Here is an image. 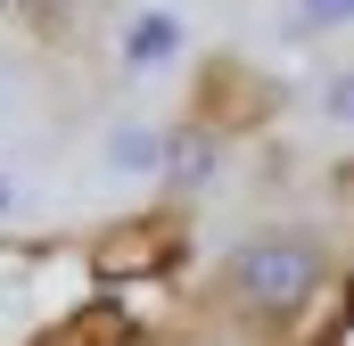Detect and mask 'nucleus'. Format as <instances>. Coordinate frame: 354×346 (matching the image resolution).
I'll use <instances>...</instances> for the list:
<instances>
[{"mask_svg": "<svg viewBox=\"0 0 354 346\" xmlns=\"http://www.w3.org/2000/svg\"><path fill=\"white\" fill-rule=\"evenodd\" d=\"M280 25H288V42H330L354 25V0H280Z\"/></svg>", "mask_w": 354, "mask_h": 346, "instance_id": "obj_4", "label": "nucleus"}, {"mask_svg": "<svg viewBox=\"0 0 354 346\" xmlns=\"http://www.w3.org/2000/svg\"><path fill=\"white\" fill-rule=\"evenodd\" d=\"M17 215H25V181L0 165V223H17Z\"/></svg>", "mask_w": 354, "mask_h": 346, "instance_id": "obj_6", "label": "nucleus"}, {"mask_svg": "<svg viewBox=\"0 0 354 346\" xmlns=\"http://www.w3.org/2000/svg\"><path fill=\"white\" fill-rule=\"evenodd\" d=\"M165 165H174L165 124H149V116H115V124L99 132V173H107V190H149Z\"/></svg>", "mask_w": 354, "mask_h": 346, "instance_id": "obj_2", "label": "nucleus"}, {"mask_svg": "<svg viewBox=\"0 0 354 346\" xmlns=\"http://www.w3.org/2000/svg\"><path fill=\"white\" fill-rule=\"evenodd\" d=\"M231 280H239L256 305H297V297L313 289V256H305L297 239H248V248L231 256Z\"/></svg>", "mask_w": 354, "mask_h": 346, "instance_id": "obj_3", "label": "nucleus"}, {"mask_svg": "<svg viewBox=\"0 0 354 346\" xmlns=\"http://www.w3.org/2000/svg\"><path fill=\"white\" fill-rule=\"evenodd\" d=\"M189 17H181L174 0H149V8H132L124 25H115V66L132 75V83H157V75H174L181 58H189Z\"/></svg>", "mask_w": 354, "mask_h": 346, "instance_id": "obj_1", "label": "nucleus"}, {"mask_svg": "<svg viewBox=\"0 0 354 346\" xmlns=\"http://www.w3.org/2000/svg\"><path fill=\"white\" fill-rule=\"evenodd\" d=\"M313 124H322L330 140H354V66H338L330 83L313 91Z\"/></svg>", "mask_w": 354, "mask_h": 346, "instance_id": "obj_5", "label": "nucleus"}]
</instances>
